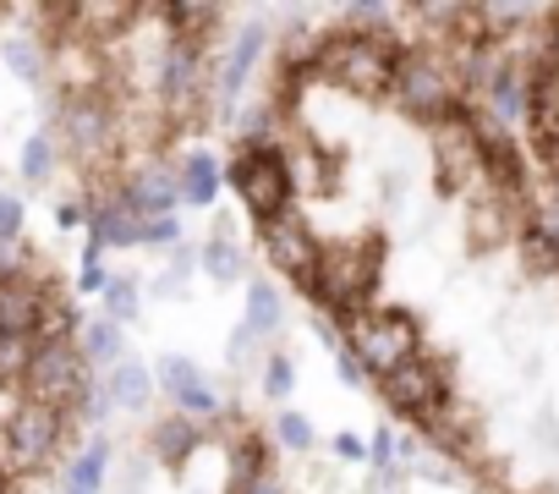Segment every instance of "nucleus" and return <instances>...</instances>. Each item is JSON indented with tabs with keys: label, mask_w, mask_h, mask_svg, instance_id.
Masks as SVG:
<instances>
[{
	"label": "nucleus",
	"mask_w": 559,
	"mask_h": 494,
	"mask_svg": "<svg viewBox=\"0 0 559 494\" xmlns=\"http://www.w3.org/2000/svg\"><path fill=\"white\" fill-rule=\"evenodd\" d=\"M368 456H373V461L390 472V467H395V434H390V428H373V445H368Z\"/></svg>",
	"instance_id": "obj_40"
},
{
	"label": "nucleus",
	"mask_w": 559,
	"mask_h": 494,
	"mask_svg": "<svg viewBox=\"0 0 559 494\" xmlns=\"http://www.w3.org/2000/svg\"><path fill=\"white\" fill-rule=\"evenodd\" d=\"M154 385H159V396L170 401V412H181V417H192V423H209V417L225 412L219 385H214L187 352H165V357L154 363Z\"/></svg>",
	"instance_id": "obj_13"
},
{
	"label": "nucleus",
	"mask_w": 559,
	"mask_h": 494,
	"mask_svg": "<svg viewBox=\"0 0 559 494\" xmlns=\"http://www.w3.org/2000/svg\"><path fill=\"white\" fill-rule=\"evenodd\" d=\"M0 494H12V472L7 467H0Z\"/></svg>",
	"instance_id": "obj_43"
},
{
	"label": "nucleus",
	"mask_w": 559,
	"mask_h": 494,
	"mask_svg": "<svg viewBox=\"0 0 559 494\" xmlns=\"http://www.w3.org/2000/svg\"><path fill=\"white\" fill-rule=\"evenodd\" d=\"M45 297H50V286L39 275L0 286V336H34L39 314H45Z\"/></svg>",
	"instance_id": "obj_17"
},
{
	"label": "nucleus",
	"mask_w": 559,
	"mask_h": 494,
	"mask_svg": "<svg viewBox=\"0 0 559 494\" xmlns=\"http://www.w3.org/2000/svg\"><path fill=\"white\" fill-rule=\"evenodd\" d=\"M88 385H94V374H88L78 341H39V346H34V368H28V385H23L28 401L56 407V412L72 417V412L83 407Z\"/></svg>",
	"instance_id": "obj_10"
},
{
	"label": "nucleus",
	"mask_w": 559,
	"mask_h": 494,
	"mask_svg": "<svg viewBox=\"0 0 559 494\" xmlns=\"http://www.w3.org/2000/svg\"><path fill=\"white\" fill-rule=\"evenodd\" d=\"M56 220H61V225H83V220H88V209H83V203H61V209H56Z\"/></svg>",
	"instance_id": "obj_42"
},
{
	"label": "nucleus",
	"mask_w": 559,
	"mask_h": 494,
	"mask_svg": "<svg viewBox=\"0 0 559 494\" xmlns=\"http://www.w3.org/2000/svg\"><path fill=\"white\" fill-rule=\"evenodd\" d=\"M198 270H203L214 286H230V281H247V275H252L241 242H236V236H214V231H209V242L198 247Z\"/></svg>",
	"instance_id": "obj_23"
},
{
	"label": "nucleus",
	"mask_w": 559,
	"mask_h": 494,
	"mask_svg": "<svg viewBox=\"0 0 559 494\" xmlns=\"http://www.w3.org/2000/svg\"><path fill=\"white\" fill-rule=\"evenodd\" d=\"M504 50L521 72L515 143L526 154L537 198L559 214V7H532Z\"/></svg>",
	"instance_id": "obj_1"
},
{
	"label": "nucleus",
	"mask_w": 559,
	"mask_h": 494,
	"mask_svg": "<svg viewBox=\"0 0 559 494\" xmlns=\"http://www.w3.org/2000/svg\"><path fill=\"white\" fill-rule=\"evenodd\" d=\"M0 61H7L23 83H45V72H50L45 39H39V34H12V39H0Z\"/></svg>",
	"instance_id": "obj_26"
},
{
	"label": "nucleus",
	"mask_w": 559,
	"mask_h": 494,
	"mask_svg": "<svg viewBox=\"0 0 559 494\" xmlns=\"http://www.w3.org/2000/svg\"><path fill=\"white\" fill-rule=\"evenodd\" d=\"M330 445H335V456H341V461H362V456H368V439H362V434H352V428H341Z\"/></svg>",
	"instance_id": "obj_39"
},
{
	"label": "nucleus",
	"mask_w": 559,
	"mask_h": 494,
	"mask_svg": "<svg viewBox=\"0 0 559 494\" xmlns=\"http://www.w3.org/2000/svg\"><path fill=\"white\" fill-rule=\"evenodd\" d=\"M154 17L170 23V39H187V45H203L225 28V7H209V0H176V7H148Z\"/></svg>",
	"instance_id": "obj_18"
},
{
	"label": "nucleus",
	"mask_w": 559,
	"mask_h": 494,
	"mask_svg": "<svg viewBox=\"0 0 559 494\" xmlns=\"http://www.w3.org/2000/svg\"><path fill=\"white\" fill-rule=\"evenodd\" d=\"M78 330H83V314L72 308V297H67V292H50L34 341H78Z\"/></svg>",
	"instance_id": "obj_27"
},
{
	"label": "nucleus",
	"mask_w": 559,
	"mask_h": 494,
	"mask_svg": "<svg viewBox=\"0 0 559 494\" xmlns=\"http://www.w3.org/2000/svg\"><path fill=\"white\" fill-rule=\"evenodd\" d=\"M258 379H263V396H269V401H286V396L297 390V363H292V352H269L263 368H258Z\"/></svg>",
	"instance_id": "obj_31"
},
{
	"label": "nucleus",
	"mask_w": 559,
	"mask_h": 494,
	"mask_svg": "<svg viewBox=\"0 0 559 494\" xmlns=\"http://www.w3.org/2000/svg\"><path fill=\"white\" fill-rule=\"evenodd\" d=\"M258 247H263L269 270L292 275L297 292H308V281H313V270H319V254H324V242H319V231H313L297 209L274 214L269 225H258Z\"/></svg>",
	"instance_id": "obj_11"
},
{
	"label": "nucleus",
	"mask_w": 559,
	"mask_h": 494,
	"mask_svg": "<svg viewBox=\"0 0 559 494\" xmlns=\"http://www.w3.org/2000/svg\"><path fill=\"white\" fill-rule=\"evenodd\" d=\"M56 127H61V143L72 149V160L83 165V176L94 170V187H105L99 176L116 165L121 154V127H116V105L99 94V89H78L56 105Z\"/></svg>",
	"instance_id": "obj_6"
},
{
	"label": "nucleus",
	"mask_w": 559,
	"mask_h": 494,
	"mask_svg": "<svg viewBox=\"0 0 559 494\" xmlns=\"http://www.w3.org/2000/svg\"><path fill=\"white\" fill-rule=\"evenodd\" d=\"M225 181H230V192L241 198V209L258 225L297 209V181H292L286 149H236V160L225 165Z\"/></svg>",
	"instance_id": "obj_7"
},
{
	"label": "nucleus",
	"mask_w": 559,
	"mask_h": 494,
	"mask_svg": "<svg viewBox=\"0 0 559 494\" xmlns=\"http://www.w3.org/2000/svg\"><path fill=\"white\" fill-rule=\"evenodd\" d=\"M252 346H258V341H252V336H247V330H241V325H236V330H230V363H236V368H241V363H247V357H252Z\"/></svg>",
	"instance_id": "obj_41"
},
{
	"label": "nucleus",
	"mask_w": 559,
	"mask_h": 494,
	"mask_svg": "<svg viewBox=\"0 0 559 494\" xmlns=\"http://www.w3.org/2000/svg\"><path fill=\"white\" fill-rule=\"evenodd\" d=\"M34 336H0V390H23L34 368Z\"/></svg>",
	"instance_id": "obj_28"
},
{
	"label": "nucleus",
	"mask_w": 559,
	"mask_h": 494,
	"mask_svg": "<svg viewBox=\"0 0 559 494\" xmlns=\"http://www.w3.org/2000/svg\"><path fill=\"white\" fill-rule=\"evenodd\" d=\"M263 50H269V28H263V23L236 28V34L225 39V50H214V61H209V105H214L219 116L236 110V99H241L252 67L263 61Z\"/></svg>",
	"instance_id": "obj_12"
},
{
	"label": "nucleus",
	"mask_w": 559,
	"mask_h": 494,
	"mask_svg": "<svg viewBox=\"0 0 559 494\" xmlns=\"http://www.w3.org/2000/svg\"><path fill=\"white\" fill-rule=\"evenodd\" d=\"M17 236H23V198L0 192V242H17Z\"/></svg>",
	"instance_id": "obj_37"
},
{
	"label": "nucleus",
	"mask_w": 559,
	"mask_h": 494,
	"mask_svg": "<svg viewBox=\"0 0 559 494\" xmlns=\"http://www.w3.org/2000/svg\"><path fill=\"white\" fill-rule=\"evenodd\" d=\"M61 439H67V412L39 407V401L23 396L7 412V423H0V467H7L12 478H34L56 461Z\"/></svg>",
	"instance_id": "obj_8"
},
{
	"label": "nucleus",
	"mask_w": 559,
	"mask_h": 494,
	"mask_svg": "<svg viewBox=\"0 0 559 494\" xmlns=\"http://www.w3.org/2000/svg\"><path fill=\"white\" fill-rule=\"evenodd\" d=\"M78 286H83V292H94V297H99V292L110 286V275H105V247H94V242L83 247V264H78Z\"/></svg>",
	"instance_id": "obj_34"
},
{
	"label": "nucleus",
	"mask_w": 559,
	"mask_h": 494,
	"mask_svg": "<svg viewBox=\"0 0 559 494\" xmlns=\"http://www.w3.org/2000/svg\"><path fill=\"white\" fill-rule=\"evenodd\" d=\"M99 303H105V319L110 325H138V314H143V292H138V281H127V275H110V286L99 292Z\"/></svg>",
	"instance_id": "obj_29"
},
{
	"label": "nucleus",
	"mask_w": 559,
	"mask_h": 494,
	"mask_svg": "<svg viewBox=\"0 0 559 494\" xmlns=\"http://www.w3.org/2000/svg\"><path fill=\"white\" fill-rule=\"evenodd\" d=\"M379 396L395 417H412V423H428L450 396H455V374H450V357H433L428 346L417 357H406L395 374L379 379Z\"/></svg>",
	"instance_id": "obj_9"
},
{
	"label": "nucleus",
	"mask_w": 559,
	"mask_h": 494,
	"mask_svg": "<svg viewBox=\"0 0 559 494\" xmlns=\"http://www.w3.org/2000/svg\"><path fill=\"white\" fill-rule=\"evenodd\" d=\"M127 494H132V489H127Z\"/></svg>",
	"instance_id": "obj_44"
},
{
	"label": "nucleus",
	"mask_w": 559,
	"mask_h": 494,
	"mask_svg": "<svg viewBox=\"0 0 559 494\" xmlns=\"http://www.w3.org/2000/svg\"><path fill=\"white\" fill-rule=\"evenodd\" d=\"M274 439L286 445V450H297V456H308V450L319 445V428H313L308 412H280V417H274Z\"/></svg>",
	"instance_id": "obj_32"
},
{
	"label": "nucleus",
	"mask_w": 559,
	"mask_h": 494,
	"mask_svg": "<svg viewBox=\"0 0 559 494\" xmlns=\"http://www.w3.org/2000/svg\"><path fill=\"white\" fill-rule=\"evenodd\" d=\"M17 170H23V181L45 187V181L56 176V138H50V132H34V138L23 143V154H17Z\"/></svg>",
	"instance_id": "obj_30"
},
{
	"label": "nucleus",
	"mask_w": 559,
	"mask_h": 494,
	"mask_svg": "<svg viewBox=\"0 0 559 494\" xmlns=\"http://www.w3.org/2000/svg\"><path fill=\"white\" fill-rule=\"evenodd\" d=\"M143 7H99V0H88V7H61V23H83L88 39H121V28L138 23Z\"/></svg>",
	"instance_id": "obj_25"
},
{
	"label": "nucleus",
	"mask_w": 559,
	"mask_h": 494,
	"mask_svg": "<svg viewBox=\"0 0 559 494\" xmlns=\"http://www.w3.org/2000/svg\"><path fill=\"white\" fill-rule=\"evenodd\" d=\"M39 275V254L17 236V242H0V286H12V281H28Z\"/></svg>",
	"instance_id": "obj_33"
},
{
	"label": "nucleus",
	"mask_w": 559,
	"mask_h": 494,
	"mask_svg": "<svg viewBox=\"0 0 559 494\" xmlns=\"http://www.w3.org/2000/svg\"><path fill=\"white\" fill-rule=\"evenodd\" d=\"M176 181H181V203L209 209V203L219 198L225 170H219V160H214L209 149H192V154H181V160H176Z\"/></svg>",
	"instance_id": "obj_20"
},
{
	"label": "nucleus",
	"mask_w": 559,
	"mask_h": 494,
	"mask_svg": "<svg viewBox=\"0 0 559 494\" xmlns=\"http://www.w3.org/2000/svg\"><path fill=\"white\" fill-rule=\"evenodd\" d=\"M395 39H362V34H324L313 56V78L357 94V99H390V72H395Z\"/></svg>",
	"instance_id": "obj_4"
},
{
	"label": "nucleus",
	"mask_w": 559,
	"mask_h": 494,
	"mask_svg": "<svg viewBox=\"0 0 559 494\" xmlns=\"http://www.w3.org/2000/svg\"><path fill=\"white\" fill-rule=\"evenodd\" d=\"M176 242H181V214L143 220V247H176Z\"/></svg>",
	"instance_id": "obj_36"
},
{
	"label": "nucleus",
	"mask_w": 559,
	"mask_h": 494,
	"mask_svg": "<svg viewBox=\"0 0 559 494\" xmlns=\"http://www.w3.org/2000/svg\"><path fill=\"white\" fill-rule=\"evenodd\" d=\"M269 472V450L258 434H230V494H252Z\"/></svg>",
	"instance_id": "obj_24"
},
{
	"label": "nucleus",
	"mask_w": 559,
	"mask_h": 494,
	"mask_svg": "<svg viewBox=\"0 0 559 494\" xmlns=\"http://www.w3.org/2000/svg\"><path fill=\"white\" fill-rule=\"evenodd\" d=\"M105 390H110V407H116V412H132V417H143V412L154 407V396H159L154 368H148L143 357H121V363L105 374Z\"/></svg>",
	"instance_id": "obj_16"
},
{
	"label": "nucleus",
	"mask_w": 559,
	"mask_h": 494,
	"mask_svg": "<svg viewBox=\"0 0 559 494\" xmlns=\"http://www.w3.org/2000/svg\"><path fill=\"white\" fill-rule=\"evenodd\" d=\"M209 445V428L203 423H192V417H181V412H165L154 428H148V456L159 461V467H187L198 450Z\"/></svg>",
	"instance_id": "obj_15"
},
{
	"label": "nucleus",
	"mask_w": 559,
	"mask_h": 494,
	"mask_svg": "<svg viewBox=\"0 0 559 494\" xmlns=\"http://www.w3.org/2000/svg\"><path fill=\"white\" fill-rule=\"evenodd\" d=\"M241 330L252 341H274L286 330V297H280L263 275H247V314H241Z\"/></svg>",
	"instance_id": "obj_19"
},
{
	"label": "nucleus",
	"mask_w": 559,
	"mask_h": 494,
	"mask_svg": "<svg viewBox=\"0 0 559 494\" xmlns=\"http://www.w3.org/2000/svg\"><path fill=\"white\" fill-rule=\"evenodd\" d=\"M390 99L417 127H433V121L455 116L461 99H466V89H461V72H455L450 45H433V39L401 45L395 50V72H390Z\"/></svg>",
	"instance_id": "obj_3"
},
{
	"label": "nucleus",
	"mask_w": 559,
	"mask_h": 494,
	"mask_svg": "<svg viewBox=\"0 0 559 494\" xmlns=\"http://www.w3.org/2000/svg\"><path fill=\"white\" fill-rule=\"evenodd\" d=\"M105 472H110V434H94L61 478V494H105Z\"/></svg>",
	"instance_id": "obj_22"
},
{
	"label": "nucleus",
	"mask_w": 559,
	"mask_h": 494,
	"mask_svg": "<svg viewBox=\"0 0 559 494\" xmlns=\"http://www.w3.org/2000/svg\"><path fill=\"white\" fill-rule=\"evenodd\" d=\"M116 407H110V390H105V379L99 385H88V396H83V407H78V417L94 428V434H105V417H110Z\"/></svg>",
	"instance_id": "obj_35"
},
{
	"label": "nucleus",
	"mask_w": 559,
	"mask_h": 494,
	"mask_svg": "<svg viewBox=\"0 0 559 494\" xmlns=\"http://www.w3.org/2000/svg\"><path fill=\"white\" fill-rule=\"evenodd\" d=\"M335 374H341V385H352V390H357V385H368V368L357 363V352H352V346H341V352H335Z\"/></svg>",
	"instance_id": "obj_38"
},
{
	"label": "nucleus",
	"mask_w": 559,
	"mask_h": 494,
	"mask_svg": "<svg viewBox=\"0 0 559 494\" xmlns=\"http://www.w3.org/2000/svg\"><path fill=\"white\" fill-rule=\"evenodd\" d=\"M335 330L346 336V346L357 352V363L368 368V379H384L395 374L406 357L423 352V325L412 308H362V314H346L335 319Z\"/></svg>",
	"instance_id": "obj_5"
},
{
	"label": "nucleus",
	"mask_w": 559,
	"mask_h": 494,
	"mask_svg": "<svg viewBox=\"0 0 559 494\" xmlns=\"http://www.w3.org/2000/svg\"><path fill=\"white\" fill-rule=\"evenodd\" d=\"M379 281H384V236H341V242H324L319 270L302 297L313 303V314L346 319V314L373 308Z\"/></svg>",
	"instance_id": "obj_2"
},
{
	"label": "nucleus",
	"mask_w": 559,
	"mask_h": 494,
	"mask_svg": "<svg viewBox=\"0 0 559 494\" xmlns=\"http://www.w3.org/2000/svg\"><path fill=\"white\" fill-rule=\"evenodd\" d=\"M116 198H121V209H127V214H138V220L176 214V203H181L176 165H165V160H138L132 170H121V181H116Z\"/></svg>",
	"instance_id": "obj_14"
},
{
	"label": "nucleus",
	"mask_w": 559,
	"mask_h": 494,
	"mask_svg": "<svg viewBox=\"0 0 559 494\" xmlns=\"http://www.w3.org/2000/svg\"><path fill=\"white\" fill-rule=\"evenodd\" d=\"M78 352H83V363H88V374L94 368H116L121 357H127V330L121 325H110L105 314H94V319H83V330H78Z\"/></svg>",
	"instance_id": "obj_21"
}]
</instances>
